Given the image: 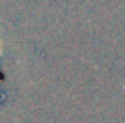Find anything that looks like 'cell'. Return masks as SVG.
Returning <instances> with one entry per match:
<instances>
[{
  "label": "cell",
  "instance_id": "obj_1",
  "mask_svg": "<svg viewBox=\"0 0 125 123\" xmlns=\"http://www.w3.org/2000/svg\"><path fill=\"white\" fill-rule=\"evenodd\" d=\"M2 53H4V44H2V36H0V56H2Z\"/></svg>",
  "mask_w": 125,
  "mask_h": 123
}]
</instances>
